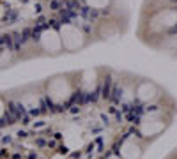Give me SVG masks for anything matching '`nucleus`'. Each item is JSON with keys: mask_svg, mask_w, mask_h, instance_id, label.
<instances>
[{"mask_svg": "<svg viewBox=\"0 0 177 159\" xmlns=\"http://www.w3.org/2000/svg\"><path fill=\"white\" fill-rule=\"evenodd\" d=\"M163 127H165L163 120L160 119V117H154V115L145 117V119L140 122V131H142V134H145V136L158 134V133L163 129Z\"/></svg>", "mask_w": 177, "mask_h": 159, "instance_id": "obj_1", "label": "nucleus"}, {"mask_svg": "<svg viewBox=\"0 0 177 159\" xmlns=\"http://www.w3.org/2000/svg\"><path fill=\"white\" fill-rule=\"evenodd\" d=\"M120 157L122 159H140L142 156V147L135 142V140H126L122 145H120V150H119Z\"/></svg>", "mask_w": 177, "mask_h": 159, "instance_id": "obj_2", "label": "nucleus"}, {"mask_svg": "<svg viewBox=\"0 0 177 159\" xmlns=\"http://www.w3.org/2000/svg\"><path fill=\"white\" fill-rule=\"evenodd\" d=\"M137 95H138V99L140 101H152L154 97H156V87L152 83H142L140 87H138V90H137Z\"/></svg>", "mask_w": 177, "mask_h": 159, "instance_id": "obj_3", "label": "nucleus"}, {"mask_svg": "<svg viewBox=\"0 0 177 159\" xmlns=\"http://www.w3.org/2000/svg\"><path fill=\"white\" fill-rule=\"evenodd\" d=\"M106 159H122V157H120V156H108Z\"/></svg>", "mask_w": 177, "mask_h": 159, "instance_id": "obj_4", "label": "nucleus"}]
</instances>
